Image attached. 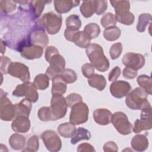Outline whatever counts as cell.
<instances>
[{
    "label": "cell",
    "instance_id": "6da1fadb",
    "mask_svg": "<svg viewBox=\"0 0 152 152\" xmlns=\"http://www.w3.org/2000/svg\"><path fill=\"white\" fill-rule=\"evenodd\" d=\"M126 106L132 110L150 111L152 108L147 100L148 94L141 87H137L126 96Z\"/></svg>",
    "mask_w": 152,
    "mask_h": 152
},
{
    "label": "cell",
    "instance_id": "7a4b0ae2",
    "mask_svg": "<svg viewBox=\"0 0 152 152\" xmlns=\"http://www.w3.org/2000/svg\"><path fill=\"white\" fill-rule=\"evenodd\" d=\"M86 54L94 68L100 72L106 71L110 66L109 61L104 54L102 47L97 43H90L86 48Z\"/></svg>",
    "mask_w": 152,
    "mask_h": 152
},
{
    "label": "cell",
    "instance_id": "3957f363",
    "mask_svg": "<svg viewBox=\"0 0 152 152\" xmlns=\"http://www.w3.org/2000/svg\"><path fill=\"white\" fill-rule=\"evenodd\" d=\"M110 3L115 10V17L116 21L126 26L133 24L135 16L129 11V1H111Z\"/></svg>",
    "mask_w": 152,
    "mask_h": 152
},
{
    "label": "cell",
    "instance_id": "277c9868",
    "mask_svg": "<svg viewBox=\"0 0 152 152\" xmlns=\"http://www.w3.org/2000/svg\"><path fill=\"white\" fill-rule=\"evenodd\" d=\"M62 16L54 12L45 13L39 20L38 26L45 29L48 33L55 34L59 32L62 26Z\"/></svg>",
    "mask_w": 152,
    "mask_h": 152
},
{
    "label": "cell",
    "instance_id": "5b68a950",
    "mask_svg": "<svg viewBox=\"0 0 152 152\" xmlns=\"http://www.w3.org/2000/svg\"><path fill=\"white\" fill-rule=\"evenodd\" d=\"M68 105L62 95H53L49 107L51 121H56L64 117L67 112Z\"/></svg>",
    "mask_w": 152,
    "mask_h": 152
},
{
    "label": "cell",
    "instance_id": "8992f818",
    "mask_svg": "<svg viewBox=\"0 0 152 152\" xmlns=\"http://www.w3.org/2000/svg\"><path fill=\"white\" fill-rule=\"evenodd\" d=\"M111 122L117 131L122 135L129 134L133 130V126L129 121L125 113L116 112L112 115Z\"/></svg>",
    "mask_w": 152,
    "mask_h": 152
},
{
    "label": "cell",
    "instance_id": "52a82bcc",
    "mask_svg": "<svg viewBox=\"0 0 152 152\" xmlns=\"http://www.w3.org/2000/svg\"><path fill=\"white\" fill-rule=\"evenodd\" d=\"M88 117V107L82 102L75 104L71 107L69 115V122L74 125H80L86 122Z\"/></svg>",
    "mask_w": 152,
    "mask_h": 152
},
{
    "label": "cell",
    "instance_id": "ba28073f",
    "mask_svg": "<svg viewBox=\"0 0 152 152\" xmlns=\"http://www.w3.org/2000/svg\"><path fill=\"white\" fill-rule=\"evenodd\" d=\"M47 62L49 63L50 66L47 68L45 74L50 80H52L56 75H59L65 69V60L59 52L52 55Z\"/></svg>",
    "mask_w": 152,
    "mask_h": 152
},
{
    "label": "cell",
    "instance_id": "9c48e42d",
    "mask_svg": "<svg viewBox=\"0 0 152 152\" xmlns=\"http://www.w3.org/2000/svg\"><path fill=\"white\" fill-rule=\"evenodd\" d=\"M36 90L33 83H23L15 87L12 92V95L16 97H26L32 103H35L39 99V94Z\"/></svg>",
    "mask_w": 152,
    "mask_h": 152
},
{
    "label": "cell",
    "instance_id": "30bf717a",
    "mask_svg": "<svg viewBox=\"0 0 152 152\" xmlns=\"http://www.w3.org/2000/svg\"><path fill=\"white\" fill-rule=\"evenodd\" d=\"M1 104H0V118L1 120L10 121L16 115L15 105L7 97V93L1 89Z\"/></svg>",
    "mask_w": 152,
    "mask_h": 152
},
{
    "label": "cell",
    "instance_id": "8fae6325",
    "mask_svg": "<svg viewBox=\"0 0 152 152\" xmlns=\"http://www.w3.org/2000/svg\"><path fill=\"white\" fill-rule=\"evenodd\" d=\"M18 50L23 58L27 59H34L40 58L42 56L43 48L31 43L29 40H25L19 45Z\"/></svg>",
    "mask_w": 152,
    "mask_h": 152
},
{
    "label": "cell",
    "instance_id": "7c38bea8",
    "mask_svg": "<svg viewBox=\"0 0 152 152\" xmlns=\"http://www.w3.org/2000/svg\"><path fill=\"white\" fill-rule=\"evenodd\" d=\"M41 138L49 151L56 152L61 150L62 147L61 140L54 131L48 130L43 132L41 134Z\"/></svg>",
    "mask_w": 152,
    "mask_h": 152
},
{
    "label": "cell",
    "instance_id": "4fadbf2b",
    "mask_svg": "<svg viewBox=\"0 0 152 152\" xmlns=\"http://www.w3.org/2000/svg\"><path fill=\"white\" fill-rule=\"evenodd\" d=\"M8 74L14 77L19 78L23 83L29 82L30 80L28 68L20 62H11L8 69Z\"/></svg>",
    "mask_w": 152,
    "mask_h": 152
},
{
    "label": "cell",
    "instance_id": "5bb4252c",
    "mask_svg": "<svg viewBox=\"0 0 152 152\" xmlns=\"http://www.w3.org/2000/svg\"><path fill=\"white\" fill-rule=\"evenodd\" d=\"M122 62L126 67L137 71L144 66L145 60L144 56L141 54L128 52L123 56Z\"/></svg>",
    "mask_w": 152,
    "mask_h": 152
},
{
    "label": "cell",
    "instance_id": "9a60e30c",
    "mask_svg": "<svg viewBox=\"0 0 152 152\" xmlns=\"http://www.w3.org/2000/svg\"><path fill=\"white\" fill-rule=\"evenodd\" d=\"M151 111H141V118L137 119L134 122L133 131L135 133H140L144 130H150L152 128Z\"/></svg>",
    "mask_w": 152,
    "mask_h": 152
},
{
    "label": "cell",
    "instance_id": "2e32d148",
    "mask_svg": "<svg viewBox=\"0 0 152 152\" xmlns=\"http://www.w3.org/2000/svg\"><path fill=\"white\" fill-rule=\"evenodd\" d=\"M131 88L130 84L125 81H114L110 85V91L114 97L121 99L129 93Z\"/></svg>",
    "mask_w": 152,
    "mask_h": 152
},
{
    "label": "cell",
    "instance_id": "e0dca14e",
    "mask_svg": "<svg viewBox=\"0 0 152 152\" xmlns=\"http://www.w3.org/2000/svg\"><path fill=\"white\" fill-rule=\"evenodd\" d=\"M28 40L31 43L45 48L49 43V38L44 29L39 26V28H34L29 34Z\"/></svg>",
    "mask_w": 152,
    "mask_h": 152
},
{
    "label": "cell",
    "instance_id": "ac0fdd59",
    "mask_svg": "<svg viewBox=\"0 0 152 152\" xmlns=\"http://www.w3.org/2000/svg\"><path fill=\"white\" fill-rule=\"evenodd\" d=\"M30 128L28 117L24 115H17L11 124L12 129L18 133L27 132Z\"/></svg>",
    "mask_w": 152,
    "mask_h": 152
},
{
    "label": "cell",
    "instance_id": "d6986e66",
    "mask_svg": "<svg viewBox=\"0 0 152 152\" xmlns=\"http://www.w3.org/2000/svg\"><path fill=\"white\" fill-rule=\"evenodd\" d=\"M112 113L107 109H97L93 112L94 121L101 125H107L111 122Z\"/></svg>",
    "mask_w": 152,
    "mask_h": 152
},
{
    "label": "cell",
    "instance_id": "ffe728a7",
    "mask_svg": "<svg viewBox=\"0 0 152 152\" xmlns=\"http://www.w3.org/2000/svg\"><path fill=\"white\" fill-rule=\"evenodd\" d=\"M80 1L72 0L55 1L54 6L55 10L59 14H64L69 12L72 8L79 5Z\"/></svg>",
    "mask_w": 152,
    "mask_h": 152
},
{
    "label": "cell",
    "instance_id": "44dd1931",
    "mask_svg": "<svg viewBox=\"0 0 152 152\" xmlns=\"http://www.w3.org/2000/svg\"><path fill=\"white\" fill-rule=\"evenodd\" d=\"M131 144L134 150L137 151H143L148 148V140L144 135L137 134L132 138Z\"/></svg>",
    "mask_w": 152,
    "mask_h": 152
},
{
    "label": "cell",
    "instance_id": "7402d4cb",
    "mask_svg": "<svg viewBox=\"0 0 152 152\" xmlns=\"http://www.w3.org/2000/svg\"><path fill=\"white\" fill-rule=\"evenodd\" d=\"M51 93L53 95H63L67 88L66 83L60 75L55 76L52 80Z\"/></svg>",
    "mask_w": 152,
    "mask_h": 152
},
{
    "label": "cell",
    "instance_id": "603a6c76",
    "mask_svg": "<svg viewBox=\"0 0 152 152\" xmlns=\"http://www.w3.org/2000/svg\"><path fill=\"white\" fill-rule=\"evenodd\" d=\"M31 102L28 99L25 98L23 99L20 103L15 104L16 116L24 115L29 117L30 111L31 110L32 104Z\"/></svg>",
    "mask_w": 152,
    "mask_h": 152
},
{
    "label": "cell",
    "instance_id": "cb8c5ba5",
    "mask_svg": "<svg viewBox=\"0 0 152 152\" xmlns=\"http://www.w3.org/2000/svg\"><path fill=\"white\" fill-rule=\"evenodd\" d=\"M77 129L75 125L71 122H65L60 124L58 127L59 134L64 138H71L76 132Z\"/></svg>",
    "mask_w": 152,
    "mask_h": 152
},
{
    "label": "cell",
    "instance_id": "d4e9b609",
    "mask_svg": "<svg viewBox=\"0 0 152 152\" xmlns=\"http://www.w3.org/2000/svg\"><path fill=\"white\" fill-rule=\"evenodd\" d=\"M80 10L81 13L84 17L88 18L91 17L96 12V0L83 1L80 6Z\"/></svg>",
    "mask_w": 152,
    "mask_h": 152
},
{
    "label": "cell",
    "instance_id": "484cf974",
    "mask_svg": "<svg viewBox=\"0 0 152 152\" xmlns=\"http://www.w3.org/2000/svg\"><path fill=\"white\" fill-rule=\"evenodd\" d=\"M88 83L90 86L97 89L99 91H102L106 86V80L104 76L99 74H94L88 80Z\"/></svg>",
    "mask_w": 152,
    "mask_h": 152
},
{
    "label": "cell",
    "instance_id": "4316f807",
    "mask_svg": "<svg viewBox=\"0 0 152 152\" xmlns=\"http://www.w3.org/2000/svg\"><path fill=\"white\" fill-rule=\"evenodd\" d=\"M72 42L81 48H87L91 42V39L83 31H78L74 35Z\"/></svg>",
    "mask_w": 152,
    "mask_h": 152
},
{
    "label": "cell",
    "instance_id": "83f0119b",
    "mask_svg": "<svg viewBox=\"0 0 152 152\" xmlns=\"http://www.w3.org/2000/svg\"><path fill=\"white\" fill-rule=\"evenodd\" d=\"M9 144L10 147L15 150L23 149L26 145V138L19 134H14L9 138Z\"/></svg>",
    "mask_w": 152,
    "mask_h": 152
},
{
    "label": "cell",
    "instance_id": "f1b7e54d",
    "mask_svg": "<svg viewBox=\"0 0 152 152\" xmlns=\"http://www.w3.org/2000/svg\"><path fill=\"white\" fill-rule=\"evenodd\" d=\"M91 133L88 130L83 127H79L77 129L75 134L72 137L71 143L75 144L82 140H88L91 138Z\"/></svg>",
    "mask_w": 152,
    "mask_h": 152
},
{
    "label": "cell",
    "instance_id": "f546056e",
    "mask_svg": "<svg viewBox=\"0 0 152 152\" xmlns=\"http://www.w3.org/2000/svg\"><path fill=\"white\" fill-rule=\"evenodd\" d=\"M121 34L120 28L116 26H112L105 28L103 31L104 39L108 41H115L119 38Z\"/></svg>",
    "mask_w": 152,
    "mask_h": 152
},
{
    "label": "cell",
    "instance_id": "4dcf8cb0",
    "mask_svg": "<svg viewBox=\"0 0 152 152\" xmlns=\"http://www.w3.org/2000/svg\"><path fill=\"white\" fill-rule=\"evenodd\" d=\"M137 83L148 94L152 93V80L151 78L146 75H141L137 79Z\"/></svg>",
    "mask_w": 152,
    "mask_h": 152
},
{
    "label": "cell",
    "instance_id": "1f68e13d",
    "mask_svg": "<svg viewBox=\"0 0 152 152\" xmlns=\"http://www.w3.org/2000/svg\"><path fill=\"white\" fill-rule=\"evenodd\" d=\"M49 80L46 74H39L34 78L33 84L37 89L43 90L49 87Z\"/></svg>",
    "mask_w": 152,
    "mask_h": 152
},
{
    "label": "cell",
    "instance_id": "d6a6232c",
    "mask_svg": "<svg viewBox=\"0 0 152 152\" xmlns=\"http://www.w3.org/2000/svg\"><path fill=\"white\" fill-rule=\"evenodd\" d=\"M151 15L150 14H141L138 17V21L137 24V30L139 32L145 31L147 26L151 23Z\"/></svg>",
    "mask_w": 152,
    "mask_h": 152
},
{
    "label": "cell",
    "instance_id": "836d02e7",
    "mask_svg": "<svg viewBox=\"0 0 152 152\" xmlns=\"http://www.w3.org/2000/svg\"><path fill=\"white\" fill-rule=\"evenodd\" d=\"M83 31L91 40L99 36L100 33V28L97 24L91 23L84 27Z\"/></svg>",
    "mask_w": 152,
    "mask_h": 152
},
{
    "label": "cell",
    "instance_id": "e575fe53",
    "mask_svg": "<svg viewBox=\"0 0 152 152\" xmlns=\"http://www.w3.org/2000/svg\"><path fill=\"white\" fill-rule=\"evenodd\" d=\"M66 28L75 30H79L81 26V21L77 15L72 14L67 17L65 20Z\"/></svg>",
    "mask_w": 152,
    "mask_h": 152
},
{
    "label": "cell",
    "instance_id": "d590c367",
    "mask_svg": "<svg viewBox=\"0 0 152 152\" xmlns=\"http://www.w3.org/2000/svg\"><path fill=\"white\" fill-rule=\"evenodd\" d=\"M30 6L32 10L33 15L34 17H39L44 9L46 3H48V1H30Z\"/></svg>",
    "mask_w": 152,
    "mask_h": 152
},
{
    "label": "cell",
    "instance_id": "8d00e7d4",
    "mask_svg": "<svg viewBox=\"0 0 152 152\" xmlns=\"http://www.w3.org/2000/svg\"><path fill=\"white\" fill-rule=\"evenodd\" d=\"M59 75L66 84H71L77 80V75L75 72L71 69H65Z\"/></svg>",
    "mask_w": 152,
    "mask_h": 152
},
{
    "label": "cell",
    "instance_id": "74e56055",
    "mask_svg": "<svg viewBox=\"0 0 152 152\" xmlns=\"http://www.w3.org/2000/svg\"><path fill=\"white\" fill-rule=\"evenodd\" d=\"M116 20L115 15L111 12L105 14L101 18L100 23L102 26L104 28H108L112 26H115L116 24Z\"/></svg>",
    "mask_w": 152,
    "mask_h": 152
},
{
    "label": "cell",
    "instance_id": "f35d334b",
    "mask_svg": "<svg viewBox=\"0 0 152 152\" xmlns=\"http://www.w3.org/2000/svg\"><path fill=\"white\" fill-rule=\"evenodd\" d=\"M39 138L36 135L31 136L27 141L26 147L23 149V151H37L39 149Z\"/></svg>",
    "mask_w": 152,
    "mask_h": 152
},
{
    "label": "cell",
    "instance_id": "ab89813d",
    "mask_svg": "<svg viewBox=\"0 0 152 152\" xmlns=\"http://www.w3.org/2000/svg\"><path fill=\"white\" fill-rule=\"evenodd\" d=\"M16 1H1V12L10 13L14 11L16 7Z\"/></svg>",
    "mask_w": 152,
    "mask_h": 152
},
{
    "label": "cell",
    "instance_id": "60d3db41",
    "mask_svg": "<svg viewBox=\"0 0 152 152\" xmlns=\"http://www.w3.org/2000/svg\"><path fill=\"white\" fill-rule=\"evenodd\" d=\"M122 49L123 47L121 42H118L112 45L109 50L111 59L114 60L118 58L122 53Z\"/></svg>",
    "mask_w": 152,
    "mask_h": 152
},
{
    "label": "cell",
    "instance_id": "b9f144b4",
    "mask_svg": "<svg viewBox=\"0 0 152 152\" xmlns=\"http://www.w3.org/2000/svg\"><path fill=\"white\" fill-rule=\"evenodd\" d=\"M68 107L71 108L74 105L80 102H83V98L79 94L77 93H71L68 95V96L65 98Z\"/></svg>",
    "mask_w": 152,
    "mask_h": 152
},
{
    "label": "cell",
    "instance_id": "7bdbcfd3",
    "mask_svg": "<svg viewBox=\"0 0 152 152\" xmlns=\"http://www.w3.org/2000/svg\"><path fill=\"white\" fill-rule=\"evenodd\" d=\"M37 116L39 119L42 121H51L50 113L49 107H42L39 109L37 112Z\"/></svg>",
    "mask_w": 152,
    "mask_h": 152
},
{
    "label": "cell",
    "instance_id": "ee69618b",
    "mask_svg": "<svg viewBox=\"0 0 152 152\" xmlns=\"http://www.w3.org/2000/svg\"><path fill=\"white\" fill-rule=\"evenodd\" d=\"M81 71L84 76L87 78L91 77L94 74V67L90 63H86L81 67Z\"/></svg>",
    "mask_w": 152,
    "mask_h": 152
},
{
    "label": "cell",
    "instance_id": "f6af8a7d",
    "mask_svg": "<svg viewBox=\"0 0 152 152\" xmlns=\"http://www.w3.org/2000/svg\"><path fill=\"white\" fill-rule=\"evenodd\" d=\"M12 62L11 60L5 56H1V72L2 74H8V69L10 65Z\"/></svg>",
    "mask_w": 152,
    "mask_h": 152
},
{
    "label": "cell",
    "instance_id": "bcb514c9",
    "mask_svg": "<svg viewBox=\"0 0 152 152\" xmlns=\"http://www.w3.org/2000/svg\"><path fill=\"white\" fill-rule=\"evenodd\" d=\"M107 8V1L104 0H96V14L98 15H102L106 11Z\"/></svg>",
    "mask_w": 152,
    "mask_h": 152
},
{
    "label": "cell",
    "instance_id": "7dc6e473",
    "mask_svg": "<svg viewBox=\"0 0 152 152\" xmlns=\"http://www.w3.org/2000/svg\"><path fill=\"white\" fill-rule=\"evenodd\" d=\"M123 76L126 79H134L137 75V71L129 67H125L123 70Z\"/></svg>",
    "mask_w": 152,
    "mask_h": 152
},
{
    "label": "cell",
    "instance_id": "c3c4849f",
    "mask_svg": "<svg viewBox=\"0 0 152 152\" xmlns=\"http://www.w3.org/2000/svg\"><path fill=\"white\" fill-rule=\"evenodd\" d=\"M121 70L119 66H115L109 74L108 79L110 81H114L118 79L121 75Z\"/></svg>",
    "mask_w": 152,
    "mask_h": 152
},
{
    "label": "cell",
    "instance_id": "681fc988",
    "mask_svg": "<svg viewBox=\"0 0 152 152\" xmlns=\"http://www.w3.org/2000/svg\"><path fill=\"white\" fill-rule=\"evenodd\" d=\"M103 151L105 152L118 151V145L113 141H108L104 144Z\"/></svg>",
    "mask_w": 152,
    "mask_h": 152
},
{
    "label": "cell",
    "instance_id": "f907efd6",
    "mask_svg": "<svg viewBox=\"0 0 152 152\" xmlns=\"http://www.w3.org/2000/svg\"><path fill=\"white\" fill-rule=\"evenodd\" d=\"M77 151L78 152H86L90 151L94 152L96 151L93 146L88 143H82L78 146Z\"/></svg>",
    "mask_w": 152,
    "mask_h": 152
},
{
    "label": "cell",
    "instance_id": "816d5d0a",
    "mask_svg": "<svg viewBox=\"0 0 152 152\" xmlns=\"http://www.w3.org/2000/svg\"><path fill=\"white\" fill-rule=\"evenodd\" d=\"M1 51L2 54L4 53V52H5V46L3 47V42H2V40L1 41Z\"/></svg>",
    "mask_w": 152,
    "mask_h": 152
}]
</instances>
